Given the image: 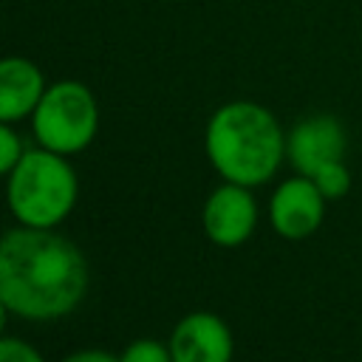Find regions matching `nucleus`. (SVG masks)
<instances>
[{
	"instance_id": "1",
	"label": "nucleus",
	"mask_w": 362,
	"mask_h": 362,
	"mask_svg": "<svg viewBox=\"0 0 362 362\" xmlns=\"http://www.w3.org/2000/svg\"><path fill=\"white\" fill-rule=\"evenodd\" d=\"M90 283L79 246L54 229L17 226L0 238V300L31 322L71 314Z\"/></svg>"
},
{
	"instance_id": "2",
	"label": "nucleus",
	"mask_w": 362,
	"mask_h": 362,
	"mask_svg": "<svg viewBox=\"0 0 362 362\" xmlns=\"http://www.w3.org/2000/svg\"><path fill=\"white\" fill-rule=\"evenodd\" d=\"M204 150L223 181L260 187L286 158V133L269 107L235 99L209 116Z\"/></svg>"
},
{
	"instance_id": "3",
	"label": "nucleus",
	"mask_w": 362,
	"mask_h": 362,
	"mask_svg": "<svg viewBox=\"0 0 362 362\" xmlns=\"http://www.w3.org/2000/svg\"><path fill=\"white\" fill-rule=\"evenodd\" d=\"M79 198V181L68 161L45 147H31L20 156L6 181V201L23 226L54 229L62 223Z\"/></svg>"
},
{
	"instance_id": "4",
	"label": "nucleus",
	"mask_w": 362,
	"mask_h": 362,
	"mask_svg": "<svg viewBox=\"0 0 362 362\" xmlns=\"http://www.w3.org/2000/svg\"><path fill=\"white\" fill-rule=\"evenodd\" d=\"M31 130L40 147L59 156L82 153L99 130V105L93 90L79 79L48 82L31 113Z\"/></svg>"
},
{
	"instance_id": "5",
	"label": "nucleus",
	"mask_w": 362,
	"mask_h": 362,
	"mask_svg": "<svg viewBox=\"0 0 362 362\" xmlns=\"http://www.w3.org/2000/svg\"><path fill=\"white\" fill-rule=\"evenodd\" d=\"M325 195L308 175H294L277 184L269 201V221L280 238L303 240L314 235L325 218Z\"/></svg>"
},
{
	"instance_id": "6",
	"label": "nucleus",
	"mask_w": 362,
	"mask_h": 362,
	"mask_svg": "<svg viewBox=\"0 0 362 362\" xmlns=\"http://www.w3.org/2000/svg\"><path fill=\"white\" fill-rule=\"evenodd\" d=\"M345 127L337 116L314 113L286 133V158L300 175H314L322 164L345 158Z\"/></svg>"
},
{
	"instance_id": "7",
	"label": "nucleus",
	"mask_w": 362,
	"mask_h": 362,
	"mask_svg": "<svg viewBox=\"0 0 362 362\" xmlns=\"http://www.w3.org/2000/svg\"><path fill=\"white\" fill-rule=\"evenodd\" d=\"M257 226V204L252 187L223 181L204 204V232L215 246H240Z\"/></svg>"
},
{
	"instance_id": "8",
	"label": "nucleus",
	"mask_w": 362,
	"mask_h": 362,
	"mask_svg": "<svg viewBox=\"0 0 362 362\" xmlns=\"http://www.w3.org/2000/svg\"><path fill=\"white\" fill-rule=\"evenodd\" d=\"M173 362H232L235 339L229 325L212 311H192L170 334Z\"/></svg>"
},
{
	"instance_id": "9",
	"label": "nucleus",
	"mask_w": 362,
	"mask_h": 362,
	"mask_svg": "<svg viewBox=\"0 0 362 362\" xmlns=\"http://www.w3.org/2000/svg\"><path fill=\"white\" fill-rule=\"evenodd\" d=\"M48 82L37 62L25 57H0V122L31 119Z\"/></svg>"
},
{
	"instance_id": "10",
	"label": "nucleus",
	"mask_w": 362,
	"mask_h": 362,
	"mask_svg": "<svg viewBox=\"0 0 362 362\" xmlns=\"http://www.w3.org/2000/svg\"><path fill=\"white\" fill-rule=\"evenodd\" d=\"M308 178L317 184V189L325 195V201H337V198L348 195V189H351V170L345 167V158L331 161V164H322Z\"/></svg>"
},
{
	"instance_id": "11",
	"label": "nucleus",
	"mask_w": 362,
	"mask_h": 362,
	"mask_svg": "<svg viewBox=\"0 0 362 362\" xmlns=\"http://www.w3.org/2000/svg\"><path fill=\"white\" fill-rule=\"evenodd\" d=\"M119 362H173V354H170V345H161L158 339L144 337L130 342L119 354Z\"/></svg>"
},
{
	"instance_id": "12",
	"label": "nucleus",
	"mask_w": 362,
	"mask_h": 362,
	"mask_svg": "<svg viewBox=\"0 0 362 362\" xmlns=\"http://www.w3.org/2000/svg\"><path fill=\"white\" fill-rule=\"evenodd\" d=\"M23 141L8 122H0V175H8L23 156Z\"/></svg>"
},
{
	"instance_id": "13",
	"label": "nucleus",
	"mask_w": 362,
	"mask_h": 362,
	"mask_svg": "<svg viewBox=\"0 0 362 362\" xmlns=\"http://www.w3.org/2000/svg\"><path fill=\"white\" fill-rule=\"evenodd\" d=\"M0 362H45V359L34 345L17 337H0Z\"/></svg>"
},
{
	"instance_id": "14",
	"label": "nucleus",
	"mask_w": 362,
	"mask_h": 362,
	"mask_svg": "<svg viewBox=\"0 0 362 362\" xmlns=\"http://www.w3.org/2000/svg\"><path fill=\"white\" fill-rule=\"evenodd\" d=\"M62 362H119V356H113L107 351H99V348H88V351L68 354Z\"/></svg>"
},
{
	"instance_id": "15",
	"label": "nucleus",
	"mask_w": 362,
	"mask_h": 362,
	"mask_svg": "<svg viewBox=\"0 0 362 362\" xmlns=\"http://www.w3.org/2000/svg\"><path fill=\"white\" fill-rule=\"evenodd\" d=\"M6 317H8V308H6L3 300H0V337H3V328H6Z\"/></svg>"
}]
</instances>
